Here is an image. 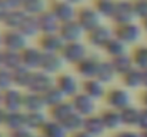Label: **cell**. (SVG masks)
<instances>
[{
	"mask_svg": "<svg viewBox=\"0 0 147 137\" xmlns=\"http://www.w3.org/2000/svg\"><path fill=\"white\" fill-rule=\"evenodd\" d=\"M140 133V137H147V130H143V132H139Z\"/></svg>",
	"mask_w": 147,
	"mask_h": 137,
	"instance_id": "6f0895ef",
	"label": "cell"
},
{
	"mask_svg": "<svg viewBox=\"0 0 147 137\" xmlns=\"http://www.w3.org/2000/svg\"><path fill=\"white\" fill-rule=\"evenodd\" d=\"M67 1H70L71 4H74V6H77V7H80V4L84 1V0H67Z\"/></svg>",
	"mask_w": 147,
	"mask_h": 137,
	"instance_id": "f5cc1de1",
	"label": "cell"
},
{
	"mask_svg": "<svg viewBox=\"0 0 147 137\" xmlns=\"http://www.w3.org/2000/svg\"><path fill=\"white\" fill-rule=\"evenodd\" d=\"M113 29H114V36L127 46L137 45L139 40L142 39V34H143L142 26L134 23V22L126 23V24H117Z\"/></svg>",
	"mask_w": 147,
	"mask_h": 137,
	"instance_id": "5b68a950",
	"label": "cell"
},
{
	"mask_svg": "<svg viewBox=\"0 0 147 137\" xmlns=\"http://www.w3.org/2000/svg\"><path fill=\"white\" fill-rule=\"evenodd\" d=\"M37 46L42 49L43 53H61L64 47V40L60 37L59 33L40 34Z\"/></svg>",
	"mask_w": 147,
	"mask_h": 137,
	"instance_id": "e0dca14e",
	"label": "cell"
},
{
	"mask_svg": "<svg viewBox=\"0 0 147 137\" xmlns=\"http://www.w3.org/2000/svg\"><path fill=\"white\" fill-rule=\"evenodd\" d=\"M120 79H121V86L126 87L127 90L131 91L137 90V89H143V70H140L137 67H133L123 76H120Z\"/></svg>",
	"mask_w": 147,
	"mask_h": 137,
	"instance_id": "7402d4cb",
	"label": "cell"
},
{
	"mask_svg": "<svg viewBox=\"0 0 147 137\" xmlns=\"http://www.w3.org/2000/svg\"><path fill=\"white\" fill-rule=\"evenodd\" d=\"M70 137H93V136H90V134L86 133L84 130H80V132H76V133L70 134Z\"/></svg>",
	"mask_w": 147,
	"mask_h": 137,
	"instance_id": "c3c4849f",
	"label": "cell"
},
{
	"mask_svg": "<svg viewBox=\"0 0 147 137\" xmlns=\"http://www.w3.org/2000/svg\"><path fill=\"white\" fill-rule=\"evenodd\" d=\"M49 113L47 111H30L26 113V129L34 132V133H40V130L46 126V123L49 121Z\"/></svg>",
	"mask_w": 147,
	"mask_h": 137,
	"instance_id": "d4e9b609",
	"label": "cell"
},
{
	"mask_svg": "<svg viewBox=\"0 0 147 137\" xmlns=\"http://www.w3.org/2000/svg\"><path fill=\"white\" fill-rule=\"evenodd\" d=\"M1 33H3V50L22 53L29 46V39L19 30L4 29Z\"/></svg>",
	"mask_w": 147,
	"mask_h": 137,
	"instance_id": "52a82bcc",
	"label": "cell"
},
{
	"mask_svg": "<svg viewBox=\"0 0 147 137\" xmlns=\"http://www.w3.org/2000/svg\"><path fill=\"white\" fill-rule=\"evenodd\" d=\"M22 56L19 51H11V50H3V67L7 70L14 72L16 69L22 67Z\"/></svg>",
	"mask_w": 147,
	"mask_h": 137,
	"instance_id": "8d00e7d4",
	"label": "cell"
},
{
	"mask_svg": "<svg viewBox=\"0 0 147 137\" xmlns=\"http://www.w3.org/2000/svg\"><path fill=\"white\" fill-rule=\"evenodd\" d=\"M23 99H24V90L19 87H11L9 90L3 91V103L1 107L6 111H17L23 110Z\"/></svg>",
	"mask_w": 147,
	"mask_h": 137,
	"instance_id": "4fadbf2b",
	"label": "cell"
},
{
	"mask_svg": "<svg viewBox=\"0 0 147 137\" xmlns=\"http://www.w3.org/2000/svg\"><path fill=\"white\" fill-rule=\"evenodd\" d=\"M129 1H136V0H129Z\"/></svg>",
	"mask_w": 147,
	"mask_h": 137,
	"instance_id": "6125c7cd",
	"label": "cell"
},
{
	"mask_svg": "<svg viewBox=\"0 0 147 137\" xmlns=\"http://www.w3.org/2000/svg\"><path fill=\"white\" fill-rule=\"evenodd\" d=\"M133 7H134V13H136V19L137 20H144L147 19V0H136L133 1Z\"/></svg>",
	"mask_w": 147,
	"mask_h": 137,
	"instance_id": "b9f144b4",
	"label": "cell"
},
{
	"mask_svg": "<svg viewBox=\"0 0 147 137\" xmlns=\"http://www.w3.org/2000/svg\"><path fill=\"white\" fill-rule=\"evenodd\" d=\"M59 34L64 40V43H71V42H80L86 36V32L77 23V20H70L60 24Z\"/></svg>",
	"mask_w": 147,
	"mask_h": 137,
	"instance_id": "5bb4252c",
	"label": "cell"
},
{
	"mask_svg": "<svg viewBox=\"0 0 147 137\" xmlns=\"http://www.w3.org/2000/svg\"><path fill=\"white\" fill-rule=\"evenodd\" d=\"M142 29H143V32H146L147 33V19H144V20H142Z\"/></svg>",
	"mask_w": 147,
	"mask_h": 137,
	"instance_id": "db71d44e",
	"label": "cell"
},
{
	"mask_svg": "<svg viewBox=\"0 0 147 137\" xmlns=\"http://www.w3.org/2000/svg\"><path fill=\"white\" fill-rule=\"evenodd\" d=\"M37 22H39V29H40V34H51V33H59L60 29V22L57 20V17L50 11L49 9L46 11H43L40 16H37Z\"/></svg>",
	"mask_w": 147,
	"mask_h": 137,
	"instance_id": "ffe728a7",
	"label": "cell"
},
{
	"mask_svg": "<svg viewBox=\"0 0 147 137\" xmlns=\"http://www.w3.org/2000/svg\"><path fill=\"white\" fill-rule=\"evenodd\" d=\"M43 51L39 46H27L22 53V63L24 67L30 69V70H39L40 69V64H42V60H43Z\"/></svg>",
	"mask_w": 147,
	"mask_h": 137,
	"instance_id": "2e32d148",
	"label": "cell"
},
{
	"mask_svg": "<svg viewBox=\"0 0 147 137\" xmlns=\"http://www.w3.org/2000/svg\"><path fill=\"white\" fill-rule=\"evenodd\" d=\"M114 67V70L117 72L119 77L123 76L124 73H127L129 70H131L134 67V63H133V57L130 53H126V54H121L119 57H114V59H109Z\"/></svg>",
	"mask_w": 147,
	"mask_h": 137,
	"instance_id": "f546056e",
	"label": "cell"
},
{
	"mask_svg": "<svg viewBox=\"0 0 147 137\" xmlns=\"http://www.w3.org/2000/svg\"><path fill=\"white\" fill-rule=\"evenodd\" d=\"M140 100H142L143 107H146V109H147V90H143L142 96H140Z\"/></svg>",
	"mask_w": 147,
	"mask_h": 137,
	"instance_id": "f907efd6",
	"label": "cell"
},
{
	"mask_svg": "<svg viewBox=\"0 0 147 137\" xmlns=\"http://www.w3.org/2000/svg\"><path fill=\"white\" fill-rule=\"evenodd\" d=\"M76 20L83 27L86 34L89 32L94 30L100 24H103V17L96 11V9L93 6H80V7H77Z\"/></svg>",
	"mask_w": 147,
	"mask_h": 137,
	"instance_id": "277c9868",
	"label": "cell"
},
{
	"mask_svg": "<svg viewBox=\"0 0 147 137\" xmlns=\"http://www.w3.org/2000/svg\"><path fill=\"white\" fill-rule=\"evenodd\" d=\"M49 10L57 17L60 23H66L70 20H76L77 6L71 4L67 0H53L49 6Z\"/></svg>",
	"mask_w": 147,
	"mask_h": 137,
	"instance_id": "ba28073f",
	"label": "cell"
},
{
	"mask_svg": "<svg viewBox=\"0 0 147 137\" xmlns=\"http://www.w3.org/2000/svg\"><path fill=\"white\" fill-rule=\"evenodd\" d=\"M33 72L34 70H30L24 66L16 69L13 72V80H14V86L22 89V90H27L29 89V84H30V80H32V76H33Z\"/></svg>",
	"mask_w": 147,
	"mask_h": 137,
	"instance_id": "4dcf8cb0",
	"label": "cell"
},
{
	"mask_svg": "<svg viewBox=\"0 0 147 137\" xmlns=\"http://www.w3.org/2000/svg\"><path fill=\"white\" fill-rule=\"evenodd\" d=\"M0 137H9V134H4L3 132H0Z\"/></svg>",
	"mask_w": 147,
	"mask_h": 137,
	"instance_id": "91938a15",
	"label": "cell"
},
{
	"mask_svg": "<svg viewBox=\"0 0 147 137\" xmlns=\"http://www.w3.org/2000/svg\"><path fill=\"white\" fill-rule=\"evenodd\" d=\"M106 106L116 109V110H124L126 107L133 104V97H131V91L127 90L126 87H111L109 89L104 97Z\"/></svg>",
	"mask_w": 147,
	"mask_h": 137,
	"instance_id": "6da1fadb",
	"label": "cell"
},
{
	"mask_svg": "<svg viewBox=\"0 0 147 137\" xmlns=\"http://www.w3.org/2000/svg\"><path fill=\"white\" fill-rule=\"evenodd\" d=\"M103 59H100L98 54L94 53H89V56L82 60L77 66H76V73L79 74V77L82 80H87V79H96L98 66L101 63Z\"/></svg>",
	"mask_w": 147,
	"mask_h": 137,
	"instance_id": "9c48e42d",
	"label": "cell"
},
{
	"mask_svg": "<svg viewBox=\"0 0 147 137\" xmlns=\"http://www.w3.org/2000/svg\"><path fill=\"white\" fill-rule=\"evenodd\" d=\"M23 110L26 113H30V111H47V106L45 103L43 94L36 93V91L24 90Z\"/></svg>",
	"mask_w": 147,
	"mask_h": 137,
	"instance_id": "d6986e66",
	"label": "cell"
},
{
	"mask_svg": "<svg viewBox=\"0 0 147 137\" xmlns=\"http://www.w3.org/2000/svg\"><path fill=\"white\" fill-rule=\"evenodd\" d=\"M43 99H45V103H46V106H47V110L51 109V107H54V106H57L59 103L67 100V99L63 96V93L56 87V84H54L51 89H49L46 93H43Z\"/></svg>",
	"mask_w": 147,
	"mask_h": 137,
	"instance_id": "ab89813d",
	"label": "cell"
},
{
	"mask_svg": "<svg viewBox=\"0 0 147 137\" xmlns=\"http://www.w3.org/2000/svg\"><path fill=\"white\" fill-rule=\"evenodd\" d=\"M61 124L66 127V130H67L70 134H73V133H76V132L83 130V126H84V117L74 111V113H73L69 119H66Z\"/></svg>",
	"mask_w": 147,
	"mask_h": 137,
	"instance_id": "f35d334b",
	"label": "cell"
},
{
	"mask_svg": "<svg viewBox=\"0 0 147 137\" xmlns=\"http://www.w3.org/2000/svg\"><path fill=\"white\" fill-rule=\"evenodd\" d=\"M53 86H54V77H53V76L45 73L43 70H34L27 90L36 91V93L43 94V93H46L49 89H51Z\"/></svg>",
	"mask_w": 147,
	"mask_h": 137,
	"instance_id": "9a60e30c",
	"label": "cell"
},
{
	"mask_svg": "<svg viewBox=\"0 0 147 137\" xmlns=\"http://www.w3.org/2000/svg\"><path fill=\"white\" fill-rule=\"evenodd\" d=\"M3 67V49L0 50V69Z\"/></svg>",
	"mask_w": 147,
	"mask_h": 137,
	"instance_id": "11a10c76",
	"label": "cell"
},
{
	"mask_svg": "<svg viewBox=\"0 0 147 137\" xmlns=\"http://www.w3.org/2000/svg\"><path fill=\"white\" fill-rule=\"evenodd\" d=\"M130 54L133 57L134 67H137L140 70H146L147 69V46H143V45L136 46Z\"/></svg>",
	"mask_w": 147,
	"mask_h": 137,
	"instance_id": "74e56055",
	"label": "cell"
},
{
	"mask_svg": "<svg viewBox=\"0 0 147 137\" xmlns=\"http://www.w3.org/2000/svg\"><path fill=\"white\" fill-rule=\"evenodd\" d=\"M89 47L87 45L80 40V42H71V43H64V47L61 50V57L66 61V64H73L74 67L84 60L89 56Z\"/></svg>",
	"mask_w": 147,
	"mask_h": 137,
	"instance_id": "7a4b0ae2",
	"label": "cell"
},
{
	"mask_svg": "<svg viewBox=\"0 0 147 137\" xmlns=\"http://www.w3.org/2000/svg\"><path fill=\"white\" fill-rule=\"evenodd\" d=\"M37 137H43V136H42V134H39V136H37Z\"/></svg>",
	"mask_w": 147,
	"mask_h": 137,
	"instance_id": "94428289",
	"label": "cell"
},
{
	"mask_svg": "<svg viewBox=\"0 0 147 137\" xmlns=\"http://www.w3.org/2000/svg\"><path fill=\"white\" fill-rule=\"evenodd\" d=\"M117 77H119V74H117V72L114 70L111 61H110L109 59H107V60H101V63H100V66H98L97 74H96V79L107 86V84L113 83Z\"/></svg>",
	"mask_w": 147,
	"mask_h": 137,
	"instance_id": "4316f807",
	"label": "cell"
},
{
	"mask_svg": "<svg viewBox=\"0 0 147 137\" xmlns=\"http://www.w3.org/2000/svg\"><path fill=\"white\" fill-rule=\"evenodd\" d=\"M1 103H3V91L0 90V106H1Z\"/></svg>",
	"mask_w": 147,
	"mask_h": 137,
	"instance_id": "680465c9",
	"label": "cell"
},
{
	"mask_svg": "<svg viewBox=\"0 0 147 137\" xmlns=\"http://www.w3.org/2000/svg\"><path fill=\"white\" fill-rule=\"evenodd\" d=\"M113 37H114V29L107 26V24H104V23L86 34L87 45L94 47V49H101V50L106 47V45Z\"/></svg>",
	"mask_w": 147,
	"mask_h": 137,
	"instance_id": "8992f818",
	"label": "cell"
},
{
	"mask_svg": "<svg viewBox=\"0 0 147 137\" xmlns=\"http://www.w3.org/2000/svg\"><path fill=\"white\" fill-rule=\"evenodd\" d=\"M140 132L147 130V109L146 107H142V113H140V121H139V127H137Z\"/></svg>",
	"mask_w": 147,
	"mask_h": 137,
	"instance_id": "ee69618b",
	"label": "cell"
},
{
	"mask_svg": "<svg viewBox=\"0 0 147 137\" xmlns=\"http://www.w3.org/2000/svg\"><path fill=\"white\" fill-rule=\"evenodd\" d=\"M116 3H117V0H93L92 6L96 9V11L103 19L111 20L114 10H116Z\"/></svg>",
	"mask_w": 147,
	"mask_h": 137,
	"instance_id": "d6a6232c",
	"label": "cell"
},
{
	"mask_svg": "<svg viewBox=\"0 0 147 137\" xmlns=\"http://www.w3.org/2000/svg\"><path fill=\"white\" fill-rule=\"evenodd\" d=\"M54 84L67 100L73 99L76 94L82 91V82L71 73H66V72L60 73L59 76L54 77Z\"/></svg>",
	"mask_w": 147,
	"mask_h": 137,
	"instance_id": "3957f363",
	"label": "cell"
},
{
	"mask_svg": "<svg viewBox=\"0 0 147 137\" xmlns=\"http://www.w3.org/2000/svg\"><path fill=\"white\" fill-rule=\"evenodd\" d=\"M9 137H37L39 134L37 133H34V132H32V130H29V129H20V130H16V132H10V133H7Z\"/></svg>",
	"mask_w": 147,
	"mask_h": 137,
	"instance_id": "7bdbcfd3",
	"label": "cell"
},
{
	"mask_svg": "<svg viewBox=\"0 0 147 137\" xmlns=\"http://www.w3.org/2000/svg\"><path fill=\"white\" fill-rule=\"evenodd\" d=\"M9 7H7V4H6V1L4 0H0V23L3 22V19L6 17V14L9 13Z\"/></svg>",
	"mask_w": 147,
	"mask_h": 137,
	"instance_id": "7dc6e473",
	"label": "cell"
},
{
	"mask_svg": "<svg viewBox=\"0 0 147 137\" xmlns=\"http://www.w3.org/2000/svg\"><path fill=\"white\" fill-rule=\"evenodd\" d=\"M3 127L9 133L20 130V129H24L26 127V111L24 110L6 111V119H4V126Z\"/></svg>",
	"mask_w": 147,
	"mask_h": 137,
	"instance_id": "cb8c5ba5",
	"label": "cell"
},
{
	"mask_svg": "<svg viewBox=\"0 0 147 137\" xmlns=\"http://www.w3.org/2000/svg\"><path fill=\"white\" fill-rule=\"evenodd\" d=\"M140 113H142V109L131 104L129 107H126L124 110H121V120H123V127H129L130 129H134V127H139V121H140Z\"/></svg>",
	"mask_w": 147,
	"mask_h": 137,
	"instance_id": "83f0119b",
	"label": "cell"
},
{
	"mask_svg": "<svg viewBox=\"0 0 147 137\" xmlns=\"http://www.w3.org/2000/svg\"><path fill=\"white\" fill-rule=\"evenodd\" d=\"M19 32H22L27 39L30 37H36L37 34H40V29H39V22L36 16H26Z\"/></svg>",
	"mask_w": 147,
	"mask_h": 137,
	"instance_id": "d590c367",
	"label": "cell"
},
{
	"mask_svg": "<svg viewBox=\"0 0 147 137\" xmlns=\"http://www.w3.org/2000/svg\"><path fill=\"white\" fill-rule=\"evenodd\" d=\"M26 16H27V14H26L23 10H9V13H7L6 17L3 19L1 24L4 26V29L19 30Z\"/></svg>",
	"mask_w": 147,
	"mask_h": 137,
	"instance_id": "1f68e13d",
	"label": "cell"
},
{
	"mask_svg": "<svg viewBox=\"0 0 147 137\" xmlns=\"http://www.w3.org/2000/svg\"><path fill=\"white\" fill-rule=\"evenodd\" d=\"M82 91L98 101V100H104L107 89L106 84L97 79H87V80H82Z\"/></svg>",
	"mask_w": 147,
	"mask_h": 137,
	"instance_id": "44dd1931",
	"label": "cell"
},
{
	"mask_svg": "<svg viewBox=\"0 0 147 137\" xmlns=\"http://www.w3.org/2000/svg\"><path fill=\"white\" fill-rule=\"evenodd\" d=\"M127 47H129V46L124 45L121 40H119V39L114 36V37L106 45V47L103 49V51L107 54L109 59H114V57H119V56H121V54L129 53Z\"/></svg>",
	"mask_w": 147,
	"mask_h": 137,
	"instance_id": "e575fe53",
	"label": "cell"
},
{
	"mask_svg": "<svg viewBox=\"0 0 147 137\" xmlns=\"http://www.w3.org/2000/svg\"><path fill=\"white\" fill-rule=\"evenodd\" d=\"M71 104H73V109L76 113H79L80 116L83 117H87V116H92V114H96V110H97V101L94 99H92L90 96H87L86 93L80 91L79 94H76L73 99H70Z\"/></svg>",
	"mask_w": 147,
	"mask_h": 137,
	"instance_id": "8fae6325",
	"label": "cell"
},
{
	"mask_svg": "<svg viewBox=\"0 0 147 137\" xmlns=\"http://www.w3.org/2000/svg\"><path fill=\"white\" fill-rule=\"evenodd\" d=\"M11 87H14L13 72L1 67L0 69V90L6 91V90H9V89H11Z\"/></svg>",
	"mask_w": 147,
	"mask_h": 137,
	"instance_id": "60d3db41",
	"label": "cell"
},
{
	"mask_svg": "<svg viewBox=\"0 0 147 137\" xmlns=\"http://www.w3.org/2000/svg\"><path fill=\"white\" fill-rule=\"evenodd\" d=\"M143 90H147V69L143 70Z\"/></svg>",
	"mask_w": 147,
	"mask_h": 137,
	"instance_id": "816d5d0a",
	"label": "cell"
},
{
	"mask_svg": "<svg viewBox=\"0 0 147 137\" xmlns=\"http://www.w3.org/2000/svg\"><path fill=\"white\" fill-rule=\"evenodd\" d=\"M113 137H140V133L133 132V130H120Z\"/></svg>",
	"mask_w": 147,
	"mask_h": 137,
	"instance_id": "bcb514c9",
	"label": "cell"
},
{
	"mask_svg": "<svg viewBox=\"0 0 147 137\" xmlns=\"http://www.w3.org/2000/svg\"><path fill=\"white\" fill-rule=\"evenodd\" d=\"M83 130L93 137H101L107 132V129H106V126H104V123H103V119H101L100 113H98V114L96 113V114H92V116L84 117Z\"/></svg>",
	"mask_w": 147,
	"mask_h": 137,
	"instance_id": "603a6c76",
	"label": "cell"
},
{
	"mask_svg": "<svg viewBox=\"0 0 147 137\" xmlns=\"http://www.w3.org/2000/svg\"><path fill=\"white\" fill-rule=\"evenodd\" d=\"M134 20H137V19H136L133 1L117 0L116 10H114V14H113V19H111V22L114 23V26H117V24H126V23H133Z\"/></svg>",
	"mask_w": 147,
	"mask_h": 137,
	"instance_id": "30bf717a",
	"label": "cell"
},
{
	"mask_svg": "<svg viewBox=\"0 0 147 137\" xmlns=\"http://www.w3.org/2000/svg\"><path fill=\"white\" fill-rule=\"evenodd\" d=\"M3 49V33L0 32V50Z\"/></svg>",
	"mask_w": 147,
	"mask_h": 137,
	"instance_id": "9f6ffc18",
	"label": "cell"
},
{
	"mask_svg": "<svg viewBox=\"0 0 147 137\" xmlns=\"http://www.w3.org/2000/svg\"><path fill=\"white\" fill-rule=\"evenodd\" d=\"M64 64H66V61L63 60L60 53H45L39 70H43L45 73L56 77L60 73H63Z\"/></svg>",
	"mask_w": 147,
	"mask_h": 137,
	"instance_id": "7c38bea8",
	"label": "cell"
},
{
	"mask_svg": "<svg viewBox=\"0 0 147 137\" xmlns=\"http://www.w3.org/2000/svg\"><path fill=\"white\" fill-rule=\"evenodd\" d=\"M4 119H6V110L0 106V127L4 126Z\"/></svg>",
	"mask_w": 147,
	"mask_h": 137,
	"instance_id": "681fc988",
	"label": "cell"
},
{
	"mask_svg": "<svg viewBox=\"0 0 147 137\" xmlns=\"http://www.w3.org/2000/svg\"><path fill=\"white\" fill-rule=\"evenodd\" d=\"M10 10H22L24 0H4Z\"/></svg>",
	"mask_w": 147,
	"mask_h": 137,
	"instance_id": "f6af8a7d",
	"label": "cell"
},
{
	"mask_svg": "<svg viewBox=\"0 0 147 137\" xmlns=\"http://www.w3.org/2000/svg\"><path fill=\"white\" fill-rule=\"evenodd\" d=\"M100 116L103 119V123L107 129V132H120L123 129V120H121V111L111 109V107H106L100 111Z\"/></svg>",
	"mask_w": 147,
	"mask_h": 137,
	"instance_id": "ac0fdd59",
	"label": "cell"
},
{
	"mask_svg": "<svg viewBox=\"0 0 147 137\" xmlns=\"http://www.w3.org/2000/svg\"><path fill=\"white\" fill-rule=\"evenodd\" d=\"M49 9V4L46 0H24L22 10L27 16H40L43 11Z\"/></svg>",
	"mask_w": 147,
	"mask_h": 137,
	"instance_id": "836d02e7",
	"label": "cell"
},
{
	"mask_svg": "<svg viewBox=\"0 0 147 137\" xmlns=\"http://www.w3.org/2000/svg\"><path fill=\"white\" fill-rule=\"evenodd\" d=\"M47 113H49V117L51 120H56L59 123H63L66 119H69L74 113V109H73V104H71L70 100H64V101L59 103L57 106L49 109Z\"/></svg>",
	"mask_w": 147,
	"mask_h": 137,
	"instance_id": "484cf974",
	"label": "cell"
},
{
	"mask_svg": "<svg viewBox=\"0 0 147 137\" xmlns=\"http://www.w3.org/2000/svg\"><path fill=\"white\" fill-rule=\"evenodd\" d=\"M39 134H42L43 137H70V133L66 130V127L61 123L51 119H49V121L40 130Z\"/></svg>",
	"mask_w": 147,
	"mask_h": 137,
	"instance_id": "f1b7e54d",
	"label": "cell"
}]
</instances>
